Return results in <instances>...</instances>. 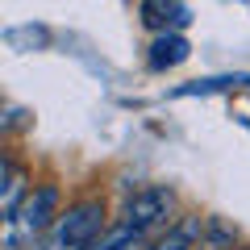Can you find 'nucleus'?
<instances>
[{"mask_svg":"<svg viewBox=\"0 0 250 250\" xmlns=\"http://www.w3.org/2000/svg\"><path fill=\"white\" fill-rule=\"evenodd\" d=\"M100 233H104V205L100 200H80L50 225L46 250H88Z\"/></svg>","mask_w":250,"mask_h":250,"instance_id":"f257e3e1","label":"nucleus"},{"mask_svg":"<svg viewBox=\"0 0 250 250\" xmlns=\"http://www.w3.org/2000/svg\"><path fill=\"white\" fill-rule=\"evenodd\" d=\"M171 208H175L171 188H138L134 196L125 200L121 221L134 225V229H142V233H150V229H163V225H167Z\"/></svg>","mask_w":250,"mask_h":250,"instance_id":"f03ea898","label":"nucleus"},{"mask_svg":"<svg viewBox=\"0 0 250 250\" xmlns=\"http://www.w3.org/2000/svg\"><path fill=\"white\" fill-rule=\"evenodd\" d=\"M59 188H50V184H42V188H29V196L21 200V208H17V217H13L9 225H17L25 238H38V233H46L54 221H59Z\"/></svg>","mask_w":250,"mask_h":250,"instance_id":"7ed1b4c3","label":"nucleus"},{"mask_svg":"<svg viewBox=\"0 0 250 250\" xmlns=\"http://www.w3.org/2000/svg\"><path fill=\"white\" fill-rule=\"evenodd\" d=\"M188 54H192L188 38L179 34V29H163V34L150 42V67H154V71H167V67L188 62Z\"/></svg>","mask_w":250,"mask_h":250,"instance_id":"20e7f679","label":"nucleus"},{"mask_svg":"<svg viewBox=\"0 0 250 250\" xmlns=\"http://www.w3.org/2000/svg\"><path fill=\"white\" fill-rule=\"evenodd\" d=\"M142 21L150 29H184L192 13L184 0H142Z\"/></svg>","mask_w":250,"mask_h":250,"instance_id":"39448f33","label":"nucleus"},{"mask_svg":"<svg viewBox=\"0 0 250 250\" xmlns=\"http://www.w3.org/2000/svg\"><path fill=\"white\" fill-rule=\"evenodd\" d=\"M200 238H205V217H184V221H175L150 250H196Z\"/></svg>","mask_w":250,"mask_h":250,"instance_id":"423d86ee","label":"nucleus"},{"mask_svg":"<svg viewBox=\"0 0 250 250\" xmlns=\"http://www.w3.org/2000/svg\"><path fill=\"white\" fill-rule=\"evenodd\" d=\"M233 88H250V75L233 71V75H208V80H192V83H179L175 96H213V92H233Z\"/></svg>","mask_w":250,"mask_h":250,"instance_id":"0eeeda50","label":"nucleus"},{"mask_svg":"<svg viewBox=\"0 0 250 250\" xmlns=\"http://www.w3.org/2000/svg\"><path fill=\"white\" fill-rule=\"evenodd\" d=\"M88 250H146V233L121 221V225H113V229H104Z\"/></svg>","mask_w":250,"mask_h":250,"instance_id":"6e6552de","label":"nucleus"},{"mask_svg":"<svg viewBox=\"0 0 250 250\" xmlns=\"http://www.w3.org/2000/svg\"><path fill=\"white\" fill-rule=\"evenodd\" d=\"M25 196H29V192H25V175H21L13 163H4V221L17 217V208H21Z\"/></svg>","mask_w":250,"mask_h":250,"instance_id":"1a4fd4ad","label":"nucleus"}]
</instances>
